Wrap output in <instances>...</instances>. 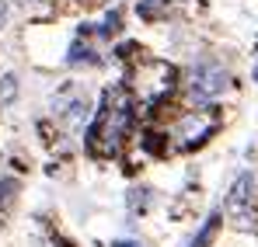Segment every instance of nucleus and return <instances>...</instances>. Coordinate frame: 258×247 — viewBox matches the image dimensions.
I'll return each mask as SVG.
<instances>
[{
	"label": "nucleus",
	"mask_w": 258,
	"mask_h": 247,
	"mask_svg": "<svg viewBox=\"0 0 258 247\" xmlns=\"http://www.w3.org/2000/svg\"><path fill=\"white\" fill-rule=\"evenodd\" d=\"M133 125V98L126 87H108L98 108V119L87 132V143L101 153H115Z\"/></svg>",
	"instance_id": "obj_1"
},
{
	"label": "nucleus",
	"mask_w": 258,
	"mask_h": 247,
	"mask_svg": "<svg viewBox=\"0 0 258 247\" xmlns=\"http://www.w3.org/2000/svg\"><path fill=\"white\" fill-rule=\"evenodd\" d=\"M185 87H188V94L196 98V101H210L216 94H223V87H227V70L213 63V59H206V63H196V66H188V73H185Z\"/></svg>",
	"instance_id": "obj_2"
},
{
	"label": "nucleus",
	"mask_w": 258,
	"mask_h": 247,
	"mask_svg": "<svg viewBox=\"0 0 258 247\" xmlns=\"http://www.w3.org/2000/svg\"><path fill=\"white\" fill-rule=\"evenodd\" d=\"M255 174L244 171L234 178L230 192H227V212L237 219V226H251L255 223Z\"/></svg>",
	"instance_id": "obj_3"
},
{
	"label": "nucleus",
	"mask_w": 258,
	"mask_h": 247,
	"mask_svg": "<svg viewBox=\"0 0 258 247\" xmlns=\"http://www.w3.org/2000/svg\"><path fill=\"white\" fill-rule=\"evenodd\" d=\"M220 108H206V112H192V115H185L181 125H178V136L188 143V146H196V143H206V136H213L216 125H220V115H216Z\"/></svg>",
	"instance_id": "obj_4"
},
{
	"label": "nucleus",
	"mask_w": 258,
	"mask_h": 247,
	"mask_svg": "<svg viewBox=\"0 0 258 247\" xmlns=\"http://www.w3.org/2000/svg\"><path fill=\"white\" fill-rule=\"evenodd\" d=\"M67 63H70V66H81V63H91V66H94V63H98V52H94L91 45H81V42H74V45H70V56H67Z\"/></svg>",
	"instance_id": "obj_5"
},
{
	"label": "nucleus",
	"mask_w": 258,
	"mask_h": 247,
	"mask_svg": "<svg viewBox=\"0 0 258 247\" xmlns=\"http://www.w3.org/2000/svg\"><path fill=\"white\" fill-rule=\"evenodd\" d=\"M216 230H220V212H213L206 223H203V230L196 233V240H192V247H210L216 237Z\"/></svg>",
	"instance_id": "obj_6"
},
{
	"label": "nucleus",
	"mask_w": 258,
	"mask_h": 247,
	"mask_svg": "<svg viewBox=\"0 0 258 247\" xmlns=\"http://www.w3.org/2000/svg\"><path fill=\"white\" fill-rule=\"evenodd\" d=\"M140 18L143 21H154V18H161L164 11H168V0H140Z\"/></svg>",
	"instance_id": "obj_7"
},
{
	"label": "nucleus",
	"mask_w": 258,
	"mask_h": 247,
	"mask_svg": "<svg viewBox=\"0 0 258 247\" xmlns=\"http://www.w3.org/2000/svg\"><path fill=\"white\" fill-rule=\"evenodd\" d=\"M147 206H150V192H147V188H133V192H129V209H133V212H143Z\"/></svg>",
	"instance_id": "obj_8"
},
{
	"label": "nucleus",
	"mask_w": 258,
	"mask_h": 247,
	"mask_svg": "<svg viewBox=\"0 0 258 247\" xmlns=\"http://www.w3.org/2000/svg\"><path fill=\"white\" fill-rule=\"evenodd\" d=\"M11 192H18L14 181H0V202H11Z\"/></svg>",
	"instance_id": "obj_9"
},
{
	"label": "nucleus",
	"mask_w": 258,
	"mask_h": 247,
	"mask_svg": "<svg viewBox=\"0 0 258 247\" xmlns=\"http://www.w3.org/2000/svg\"><path fill=\"white\" fill-rule=\"evenodd\" d=\"M14 98V77H4V101Z\"/></svg>",
	"instance_id": "obj_10"
},
{
	"label": "nucleus",
	"mask_w": 258,
	"mask_h": 247,
	"mask_svg": "<svg viewBox=\"0 0 258 247\" xmlns=\"http://www.w3.org/2000/svg\"><path fill=\"white\" fill-rule=\"evenodd\" d=\"M112 247H133V244H126V240H115V244H112Z\"/></svg>",
	"instance_id": "obj_11"
},
{
	"label": "nucleus",
	"mask_w": 258,
	"mask_h": 247,
	"mask_svg": "<svg viewBox=\"0 0 258 247\" xmlns=\"http://www.w3.org/2000/svg\"><path fill=\"white\" fill-rule=\"evenodd\" d=\"M0 25H4V4H0Z\"/></svg>",
	"instance_id": "obj_12"
},
{
	"label": "nucleus",
	"mask_w": 258,
	"mask_h": 247,
	"mask_svg": "<svg viewBox=\"0 0 258 247\" xmlns=\"http://www.w3.org/2000/svg\"><path fill=\"white\" fill-rule=\"evenodd\" d=\"M255 80H258V66H255Z\"/></svg>",
	"instance_id": "obj_13"
},
{
	"label": "nucleus",
	"mask_w": 258,
	"mask_h": 247,
	"mask_svg": "<svg viewBox=\"0 0 258 247\" xmlns=\"http://www.w3.org/2000/svg\"><path fill=\"white\" fill-rule=\"evenodd\" d=\"M25 4H28V0H25Z\"/></svg>",
	"instance_id": "obj_14"
}]
</instances>
